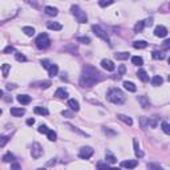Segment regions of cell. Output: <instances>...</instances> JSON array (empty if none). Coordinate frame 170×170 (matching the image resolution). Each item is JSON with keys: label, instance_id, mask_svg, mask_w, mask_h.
<instances>
[{"label": "cell", "instance_id": "obj_1", "mask_svg": "<svg viewBox=\"0 0 170 170\" xmlns=\"http://www.w3.org/2000/svg\"><path fill=\"white\" fill-rule=\"evenodd\" d=\"M101 80V76L94 68L92 66H85L82 69V74H81V79H80V85L81 86H86L90 88L93 85H96L98 81Z\"/></svg>", "mask_w": 170, "mask_h": 170}, {"label": "cell", "instance_id": "obj_2", "mask_svg": "<svg viewBox=\"0 0 170 170\" xmlns=\"http://www.w3.org/2000/svg\"><path fill=\"white\" fill-rule=\"evenodd\" d=\"M108 100L110 101V102L120 105V104L125 102V94L122 93L121 89H118V88H112V89H109V92H108Z\"/></svg>", "mask_w": 170, "mask_h": 170}, {"label": "cell", "instance_id": "obj_3", "mask_svg": "<svg viewBox=\"0 0 170 170\" xmlns=\"http://www.w3.org/2000/svg\"><path fill=\"white\" fill-rule=\"evenodd\" d=\"M71 12H72V15L76 17V20L79 21V23L84 24V23H86V21H88L86 13H85L84 11L79 7V5H72V7H71Z\"/></svg>", "mask_w": 170, "mask_h": 170}, {"label": "cell", "instance_id": "obj_4", "mask_svg": "<svg viewBox=\"0 0 170 170\" xmlns=\"http://www.w3.org/2000/svg\"><path fill=\"white\" fill-rule=\"evenodd\" d=\"M49 45H50V40L47 33H40L36 37V47L39 49H47V48H49Z\"/></svg>", "mask_w": 170, "mask_h": 170}, {"label": "cell", "instance_id": "obj_5", "mask_svg": "<svg viewBox=\"0 0 170 170\" xmlns=\"http://www.w3.org/2000/svg\"><path fill=\"white\" fill-rule=\"evenodd\" d=\"M92 31H93V33H94L96 36H98L100 39H102L104 41L109 42V37H108V35H106V32L104 31V29L101 28L100 25H92Z\"/></svg>", "mask_w": 170, "mask_h": 170}, {"label": "cell", "instance_id": "obj_6", "mask_svg": "<svg viewBox=\"0 0 170 170\" xmlns=\"http://www.w3.org/2000/svg\"><path fill=\"white\" fill-rule=\"evenodd\" d=\"M93 153H94V150H93L90 146H84V148L80 149L79 157L82 158V159H88V158H90V157L93 156Z\"/></svg>", "mask_w": 170, "mask_h": 170}, {"label": "cell", "instance_id": "obj_7", "mask_svg": "<svg viewBox=\"0 0 170 170\" xmlns=\"http://www.w3.org/2000/svg\"><path fill=\"white\" fill-rule=\"evenodd\" d=\"M31 154H32V157H33V158H40V157H41V154H42L41 145H40V143H37V142H35L33 145H32Z\"/></svg>", "mask_w": 170, "mask_h": 170}, {"label": "cell", "instance_id": "obj_8", "mask_svg": "<svg viewBox=\"0 0 170 170\" xmlns=\"http://www.w3.org/2000/svg\"><path fill=\"white\" fill-rule=\"evenodd\" d=\"M167 28L164 25H158L156 27V29H154V35H156L157 37H166L167 36Z\"/></svg>", "mask_w": 170, "mask_h": 170}, {"label": "cell", "instance_id": "obj_9", "mask_svg": "<svg viewBox=\"0 0 170 170\" xmlns=\"http://www.w3.org/2000/svg\"><path fill=\"white\" fill-rule=\"evenodd\" d=\"M101 66H102V68L105 69V71H108V72L114 71V68H116V65L113 64V61L106 60V58H104V60L101 61Z\"/></svg>", "mask_w": 170, "mask_h": 170}, {"label": "cell", "instance_id": "obj_10", "mask_svg": "<svg viewBox=\"0 0 170 170\" xmlns=\"http://www.w3.org/2000/svg\"><path fill=\"white\" fill-rule=\"evenodd\" d=\"M138 165V161L135 159H128V161H122L121 162V167H125V169H134L135 166Z\"/></svg>", "mask_w": 170, "mask_h": 170}, {"label": "cell", "instance_id": "obj_11", "mask_svg": "<svg viewBox=\"0 0 170 170\" xmlns=\"http://www.w3.org/2000/svg\"><path fill=\"white\" fill-rule=\"evenodd\" d=\"M55 96L57 98H60V100H65V98H68V92H66V89H64V88H58L57 90H56Z\"/></svg>", "mask_w": 170, "mask_h": 170}, {"label": "cell", "instance_id": "obj_12", "mask_svg": "<svg viewBox=\"0 0 170 170\" xmlns=\"http://www.w3.org/2000/svg\"><path fill=\"white\" fill-rule=\"evenodd\" d=\"M158 120H159V117L157 116V114H154V116H151L148 118V125L154 129V128H157V125H158Z\"/></svg>", "mask_w": 170, "mask_h": 170}, {"label": "cell", "instance_id": "obj_13", "mask_svg": "<svg viewBox=\"0 0 170 170\" xmlns=\"http://www.w3.org/2000/svg\"><path fill=\"white\" fill-rule=\"evenodd\" d=\"M138 102L141 104V106H142L143 109H148L149 106H150V101H149V98L146 97V96H140V97H138Z\"/></svg>", "mask_w": 170, "mask_h": 170}, {"label": "cell", "instance_id": "obj_14", "mask_svg": "<svg viewBox=\"0 0 170 170\" xmlns=\"http://www.w3.org/2000/svg\"><path fill=\"white\" fill-rule=\"evenodd\" d=\"M17 101L21 104V105H27V104L31 102V97L28 94H19L17 96Z\"/></svg>", "mask_w": 170, "mask_h": 170}, {"label": "cell", "instance_id": "obj_15", "mask_svg": "<svg viewBox=\"0 0 170 170\" xmlns=\"http://www.w3.org/2000/svg\"><path fill=\"white\" fill-rule=\"evenodd\" d=\"M24 113H25V109L23 108H11V114L13 117H21Z\"/></svg>", "mask_w": 170, "mask_h": 170}, {"label": "cell", "instance_id": "obj_16", "mask_svg": "<svg viewBox=\"0 0 170 170\" xmlns=\"http://www.w3.org/2000/svg\"><path fill=\"white\" fill-rule=\"evenodd\" d=\"M47 27L50 31H60V29L63 28V25H61L60 23H56V21H49V23L47 24Z\"/></svg>", "mask_w": 170, "mask_h": 170}, {"label": "cell", "instance_id": "obj_17", "mask_svg": "<svg viewBox=\"0 0 170 170\" xmlns=\"http://www.w3.org/2000/svg\"><path fill=\"white\" fill-rule=\"evenodd\" d=\"M117 118L121 120L122 122H125V124L129 125V126H132V125H133V120L130 118L129 116H125V114H117Z\"/></svg>", "mask_w": 170, "mask_h": 170}, {"label": "cell", "instance_id": "obj_18", "mask_svg": "<svg viewBox=\"0 0 170 170\" xmlns=\"http://www.w3.org/2000/svg\"><path fill=\"white\" fill-rule=\"evenodd\" d=\"M137 76H138V79H140L142 82H148L149 81V74L146 73L143 69H140V71L137 72Z\"/></svg>", "mask_w": 170, "mask_h": 170}, {"label": "cell", "instance_id": "obj_19", "mask_svg": "<svg viewBox=\"0 0 170 170\" xmlns=\"http://www.w3.org/2000/svg\"><path fill=\"white\" fill-rule=\"evenodd\" d=\"M44 12L47 13L48 16H56L57 15V8H55V7H50V5H47V7L44 8Z\"/></svg>", "mask_w": 170, "mask_h": 170}, {"label": "cell", "instance_id": "obj_20", "mask_svg": "<svg viewBox=\"0 0 170 170\" xmlns=\"http://www.w3.org/2000/svg\"><path fill=\"white\" fill-rule=\"evenodd\" d=\"M105 161L108 162V164H116L117 159H116V157H114L113 154L110 153V151L106 150V151H105Z\"/></svg>", "mask_w": 170, "mask_h": 170}, {"label": "cell", "instance_id": "obj_21", "mask_svg": "<svg viewBox=\"0 0 170 170\" xmlns=\"http://www.w3.org/2000/svg\"><path fill=\"white\" fill-rule=\"evenodd\" d=\"M133 145H134V153H135V156L137 157H143V151H141L140 150V145H138V141H137V138H134L133 140Z\"/></svg>", "mask_w": 170, "mask_h": 170}, {"label": "cell", "instance_id": "obj_22", "mask_svg": "<svg viewBox=\"0 0 170 170\" xmlns=\"http://www.w3.org/2000/svg\"><path fill=\"white\" fill-rule=\"evenodd\" d=\"M151 57H153L154 60H164L165 53L161 52V50H153V52H151Z\"/></svg>", "mask_w": 170, "mask_h": 170}, {"label": "cell", "instance_id": "obj_23", "mask_svg": "<svg viewBox=\"0 0 170 170\" xmlns=\"http://www.w3.org/2000/svg\"><path fill=\"white\" fill-rule=\"evenodd\" d=\"M133 47H134L135 49H143V48L148 47V42L143 41V40H138V41L133 42Z\"/></svg>", "mask_w": 170, "mask_h": 170}, {"label": "cell", "instance_id": "obj_24", "mask_svg": "<svg viewBox=\"0 0 170 170\" xmlns=\"http://www.w3.org/2000/svg\"><path fill=\"white\" fill-rule=\"evenodd\" d=\"M35 113H36V114H41V116H48V114H49V112H48V109L44 108V106H36V108H35Z\"/></svg>", "mask_w": 170, "mask_h": 170}, {"label": "cell", "instance_id": "obj_25", "mask_svg": "<svg viewBox=\"0 0 170 170\" xmlns=\"http://www.w3.org/2000/svg\"><path fill=\"white\" fill-rule=\"evenodd\" d=\"M48 73H49V76L50 77H55V76H57V73H58V68H57V65L56 64H52V65L48 68Z\"/></svg>", "mask_w": 170, "mask_h": 170}, {"label": "cell", "instance_id": "obj_26", "mask_svg": "<svg viewBox=\"0 0 170 170\" xmlns=\"http://www.w3.org/2000/svg\"><path fill=\"white\" fill-rule=\"evenodd\" d=\"M68 105H69V108L72 109V110H74V112H77L80 109V105H79V102H77L76 100H73V98H71V100L68 101Z\"/></svg>", "mask_w": 170, "mask_h": 170}, {"label": "cell", "instance_id": "obj_27", "mask_svg": "<svg viewBox=\"0 0 170 170\" xmlns=\"http://www.w3.org/2000/svg\"><path fill=\"white\" fill-rule=\"evenodd\" d=\"M124 88H125L126 90H129V92H135V90H137L135 85L133 84L132 81H125V82H124Z\"/></svg>", "mask_w": 170, "mask_h": 170}, {"label": "cell", "instance_id": "obj_28", "mask_svg": "<svg viewBox=\"0 0 170 170\" xmlns=\"http://www.w3.org/2000/svg\"><path fill=\"white\" fill-rule=\"evenodd\" d=\"M114 57H116L117 60H128V58H129V53L128 52H117V53H114Z\"/></svg>", "mask_w": 170, "mask_h": 170}, {"label": "cell", "instance_id": "obj_29", "mask_svg": "<svg viewBox=\"0 0 170 170\" xmlns=\"http://www.w3.org/2000/svg\"><path fill=\"white\" fill-rule=\"evenodd\" d=\"M162 82H164V79H162L161 76H154L153 79H151V84H153L154 86H159V85H162Z\"/></svg>", "mask_w": 170, "mask_h": 170}, {"label": "cell", "instance_id": "obj_30", "mask_svg": "<svg viewBox=\"0 0 170 170\" xmlns=\"http://www.w3.org/2000/svg\"><path fill=\"white\" fill-rule=\"evenodd\" d=\"M132 63L134 64V65H137V66H141L143 64V60H142V57H140V56H133Z\"/></svg>", "mask_w": 170, "mask_h": 170}, {"label": "cell", "instance_id": "obj_31", "mask_svg": "<svg viewBox=\"0 0 170 170\" xmlns=\"http://www.w3.org/2000/svg\"><path fill=\"white\" fill-rule=\"evenodd\" d=\"M23 32L27 35V36H33L35 35V28H32V27H23Z\"/></svg>", "mask_w": 170, "mask_h": 170}, {"label": "cell", "instance_id": "obj_32", "mask_svg": "<svg viewBox=\"0 0 170 170\" xmlns=\"http://www.w3.org/2000/svg\"><path fill=\"white\" fill-rule=\"evenodd\" d=\"M143 28H145V25H143V21H138V23H135V25H134V32L140 33V32L143 31Z\"/></svg>", "mask_w": 170, "mask_h": 170}, {"label": "cell", "instance_id": "obj_33", "mask_svg": "<svg viewBox=\"0 0 170 170\" xmlns=\"http://www.w3.org/2000/svg\"><path fill=\"white\" fill-rule=\"evenodd\" d=\"M113 3H114V0H98V5H100V7H102V8L108 7V5L113 4Z\"/></svg>", "mask_w": 170, "mask_h": 170}, {"label": "cell", "instance_id": "obj_34", "mask_svg": "<svg viewBox=\"0 0 170 170\" xmlns=\"http://www.w3.org/2000/svg\"><path fill=\"white\" fill-rule=\"evenodd\" d=\"M11 69V65L9 64H3L1 65V72H3V77H7L8 76V72Z\"/></svg>", "mask_w": 170, "mask_h": 170}, {"label": "cell", "instance_id": "obj_35", "mask_svg": "<svg viewBox=\"0 0 170 170\" xmlns=\"http://www.w3.org/2000/svg\"><path fill=\"white\" fill-rule=\"evenodd\" d=\"M3 161L4 162H13L15 161V156H13L12 153H7V154H4V157H3Z\"/></svg>", "mask_w": 170, "mask_h": 170}, {"label": "cell", "instance_id": "obj_36", "mask_svg": "<svg viewBox=\"0 0 170 170\" xmlns=\"http://www.w3.org/2000/svg\"><path fill=\"white\" fill-rule=\"evenodd\" d=\"M77 41L79 42H82V44H90V39L89 37H86V36H79L77 37Z\"/></svg>", "mask_w": 170, "mask_h": 170}, {"label": "cell", "instance_id": "obj_37", "mask_svg": "<svg viewBox=\"0 0 170 170\" xmlns=\"http://www.w3.org/2000/svg\"><path fill=\"white\" fill-rule=\"evenodd\" d=\"M47 137L49 141H56V138H57V135H56V133L53 132V130H48L47 132Z\"/></svg>", "mask_w": 170, "mask_h": 170}, {"label": "cell", "instance_id": "obj_38", "mask_svg": "<svg viewBox=\"0 0 170 170\" xmlns=\"http://www.w3.org/2000/svg\"><path fill=\"white\" fill-rule=\"evenodd\" d=\"M15 58L17 61H20V63H21V61H27V57L23 55V53H20V52H15Z\"/></svg>", "mask_w": 170, "mask_h": 170}, {"label": "cell", "instance_id": "obj_39", "mask_svg": "<svg viewBox=\"0 0 170 170\" xmlns=\"http://www.w3.org/2000/svg\"><path fill=\"white\" fill-rule=\"evenodd\" d=\"M8 141H9V137H7V135H0V148L7 145Z\"/></svg>", "mask_w": 170, "mask_h": 170}, {"label": "cell", "instance_id": "obj_40", "mask_svg": "<svg viewBox=\"0 0 170 170\" xmlns=\"http://www.w3.org/2000/svg\"><path fill=\"white\" fill-rule=\"evenodd\" d=\"M161 126H162V130H164L166 134H170V125L167 124V122H162Z\"/></svg>", "mask_w": 170, "mask_h": 170}, {"label": "cell", "instance_id": "obj_41", "mask_svg": "<svg viewBox=\"0 0 170 170\" xmlns=\"http://www.w3.org/2000/svg\"><path fill=\"white\" fill-rule=\"evenodd\" d=\"M140 122H141V128H142V129H146V126H148V118H146V117H141Z\"/></svg>", "mask_w": 170, "mask_h": 170}, {"label": "cell", "instance_id": "obj_42", "mask_svg": "<svg viewBox=\"0 0 170 170\" xmlns=\"http://www.w3.org/2000/svg\"><path fill=\"white\" fill-rule=\"evenodd\" d=\"M48 126L47 125H40V128H39V133H42V134H47V132H48Z\"/></svg>", "mask_w": 170, "mask_h": 170}, {"label": "cell", "instance_id": "obj_43", "mask_svg": "<svg viewBox=\"0 0 170 170\" xmlns=\"http://www.w3.org/2000/svg\"><path fill=\"white\" fill-rule=\"evenodd\" d=\"M41 65L44 66V68H47V69H48L50 65H52V63H50L49 60H47V58H44V60H41Z\"/></svg>", "mask_w": 170, "mask_h": 170}, {"label": "cell", "instance_id": "obj_44", "mask_svg": "<svg viewBox=\"0 0 170 170\" xmlns=\"http://www.w3.org/2000/svg\"><path fill=\"white\" fill-rule=\"evenodd\" d=\"M40 88H42V89H47V88L50 86V81H42V82H39Z\"/></svg>", "mask_w": 170, "mask_h": 170}, {"label": "cell", "instance_id": "obj_45", "mask_svg": "<svg viewBox=\"0 0 170 170\" xmlns=\"http://www.w3.org/2000/svg\"><path fill=\"white\" fill-rule=\"evenodd\" d=\"M61 114H63L64 117H66V118H72V117H73V113L69 112V110H63V112H61Z\"/></svg>", "mask_w": 170, "mask_h": 170}, {"label": "cell", "instance_id": "obj_46", "mask_svg": "<svg viewBox=\"0 0 170 170\" xmlns=\"http://www.w3.org/2000/svg\"><path fill=\"white\" fill-rule=\"evenodd\" d=\"M125 72H126V68H125V65H120V68H118V74H120V76L125 74Z\"/></svg>", "mask_w": 170, "mask_h": 170}, {"label": "cell", "instance_id": "obj_47", "mask_svg": "<svg viewBox=\"0 0 170 170\" xmlns=\"http://www.w3.org/2000/svg\"><path fill=\"white\" fill-rule=\"evenodd\" d=\"M151 24H153V19H146V20H143V25L145 27H150Z\"/></svg>", "mask_w": 170, "mask_h": 170}, {"label": "cell", "instance_id": "obj_48", "mask_svg": "<svg viewBox=\"0 0 170 170\" xmlns=\"http://www.w3.org/2000/svg\"><path fill=\"white\" fill-rule=\"evenodd\" d=\"M11 52H15V48H13L12 45H8V47H5L4 53H11Z\"/></svg>", "mask_w": 170, "mask_h": 170}, {"label": "cell", "instance_id": "obj_49", "mask_svg": "<svg viewBox=\"0 0 170 170\" xmlns=\"http://www.w3.org/2000/svg\"><path fill=\"white\" fill-rule=\"evenodd\" d=\"M104 133H106V134H110V135H114L116 133L114 132H112V130H109L108 128H104Z\"/></svg>", "mask_w": 170, "mask_h": 170}, {"label": "cell", "instance_id": "obj_50", "mask_svg": "<svg viewBox=\"0 0 170 170\" xmlns=\"http://www.w3.org/2000/svg\"><path fill=\"white\" fill-rule=\"evenodd\" d=\"M169 47H170V40H165V41H164V48H165V49H169Z\"/></svg>", "mask_w": 170, "mask_h": 170}, {"label": "cell", "instance_id": "obj_51", "mask_svg": "<svg viewBox=\"0 0 170 170\" xmlns=\"http://www.w3.org/2000/svg\"><path fill=\"white\" fill-rule=\"evenodd\" d=\"M97 167H100V169H101V167H106V169H108L109 164H108V162H106V164H101V162H100V164H97Z\"/></svg>", "mask_w": 170, "mask_h": 170}, {"label": "cell", "instance_id": "obj_52", "mask_svg": "<svg viewBox=\"0 0 170 170\" xmlns=\"http://www.w3.org/2000/svg\"><path fill=\"white\" fill-rule=\"evenodd\" d=\"M35 124V120L33 118H28L27 120V125H28V126H31V125H33Z\"/></svg>", "mask_w": 170, "mask_h": 170}, {"label": "cell", "instance_id": "obj_53", "mask_svg": "<svg viewBox=\"0 0 170 170\" xmlns=\"http://www.w3.org/2000/svg\"><path fill=\"white\" fill-rule=\"evenodd\" d=\"M11 167H12V169H20V165H19V164H12V165H11Z\"/></svg>", "mask_w": 170, "mask_h": 170}, {"label": "cell", "instance_id": "obj_54", "mask_svg": "<svg viewBox=\"0 0 170 170\" xmlns=\"http://www.w3.org/2000/svg\"><path fill=\"white\" fill-rule=\"evenodd\" d=\"M15 88H16V86H15V85H13V84H8V85H7V89H8V90H11V89H15Z\"/></svg>", "mask_w": 170, "mask_h": 170}, {"label": "cell", "instance_id": "obj_55", "mask_svg": "<svg viewBox=\"0 0 170 170\" xmlns=\"http://www.w3.org/2000/svg\"><path fill=\"white\" fill-rule=\"evenodd\" d=\"M3 97V90H0V98Z\"/></svg>", "mask_w": 170, "mask_h": 170}, {"label": "cell", "instance_id": "obj_56", "mask_svg": "<svg viewBox=\"0 0 170 170\" xmlns=\"http://www.w3.org/2000/svg\"><path fill=\"white\" fill-rule=\"evenodd\" d=\"M1 113H3V110H1V109H0V116H1Z\"/></svg>", "mask_w": 170, "mask_h": 170}]
</instances>
